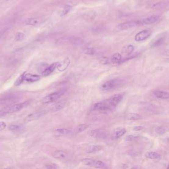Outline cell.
<instances>
[{"label": "cell", "mask_w": 169, "mask_h": 169, "mask_svg": "<svg viewBox=\"0 0 169 169\" xmlns=\"http://www.w3.org/2000/svg\"><path fill=\"white\" fill-rule=\"evenodd\" d=\"M66 104V101L62 100L59 101L56 103L54 105H53V107L51 109V110L53 112L59 111L63 108V107H65Z\"/></svg>", "instance_id": "cell-19"}, {"label": "cell", "mask_w": 169, "mask_h": 169, "mask_svg": "<svg viewBox=\"0 0 169 169\" xmlns=\"http://www.w3.org/2000/svg\"><path fill=\"white\" fill-rule=\"evenodd\" d=\"M9 129L13 131H20L23 130V127L22 125L17 124H11L9 127Z\"/></svg>", "instance_id": "cell-29"}, {"label": "cell", "mask_w": 169, "mask_h": 169, "mask_svg": "<svg viewBox=\"0 0 169 169\" xmlns=\"http://www.w3.org/2000/svg\"><path fill=\"white\" fill-rule=\"evenodd\" d=\"M146 156L148 158L151 159H156L160 158L161 157V155L157 152H148L146 154Z\"/></svg>", "instance_id": "cell-24"}, {"label": "cell", "mask_w": 169, "mask_h": 169, "mask_svg": "<svg viewBox=\"0 0 169 169\" xmlns=\"http://www.w3.org/2000/svg\"><path fill=\"white\" fill-rule=\"evenodd\" d=\"M7 1H9V0H7Z\"/></svg>", "instance_id": "cell-43"}, {"label": "cell", "mask_w": 169, "mask_h": 169, "mask_svg": "<svg viewBox=\"0 0 169 169\" xmlns=\"http://www.w3.org/2000/svg\"><path fill=\"white\" fill-rule=\"evenodd\" d=\"M138 137L134 135H128L126 138V140L128 142H134L138 140Z\"/></svg>", "instance_id": "cell-36"}, {"label": "cell", "mask_w": 169, "mask_h": 169, "mask_svg": "<svg viewBox=\"0 0 169 169\" xmlns=\"http://www.w3.org/2000/svg\"><path fill=\"white\" fill-rule=\"evenodd\" d=\"M88 127V125L86 124H79L77 127H76V128L74 130V132L76 134H77L79 132H82L83 131L87 129Z\"/></svg>", "instance_id": "cell-27"}, {"label": "cell", "mask_w": 169, "mask_h": 169, "mask_svg": "<svg viewBox=\"0 0 169 169\" xmlns=\"http://www.w3.org/2000/svg\"><path fill=\"white\" fill-rule=\"evenodd\" d=\"M127 132L126 128L123 127L118 128L114 130L113 133L112 138L114 139H117L123 136Z\"/></svg>", "instance_id": "cell-10"}, {"label": "cell", "mask_w": 169, "mask_h": 169, "mask_svg": "<svg viewBox=\"0 0 169 169\" xmlns=\"http://www.w3.org/2000/svg\"><path fill=\"white\" fill-rule=\"evenodd\" d=\"M49 111V109H46L35 111L34 112L28 115L24 120V122L25 123H28V122H32L33 120H37L39 118H41V117H42L44 115L46 114Z\"/></svg>", "instance_id": "cell-3"}, {"label": "cell", "mask_w": 169, "mask_h": 169, "mask_svg": "<svg viewBox=\"0 0 169 169\" xmlns=\"http://www.w3.org/2000/svg\"><path fill=\"white\" fill-rule=\"evenodd\" d=\"M151 34V31L150 30H144L139 32L135 36V40L137 41H143L146 39Z\"/></svg>", "instance_id": "cell-9"}, {"label": "cell", "mask_w": 169, "mask_h": 169, "mask_svg": "<svg viewBox=\"0 0 169 169\" xmlns=\"http://www.w3.org/2000/svg\"><path fill=\"white\" fill-rule=\"evenodd\" d=\"M84 52L86 54L93 55L95 53V51H94V49L93 48H86L85 49Z\"/></svg>", "instance_id": "cell-37"}, {"label": "cell", "mask_w": 169, "mask_h": 169, "mask_svg": "<svg viewBox=\"0 0 169 169\" xmlns=\"http://www.w3.org/2000/svg\"><path fill=\"white\" fill-rule=\"evenodd\" d=\"M155 131H156V133L159 135H163L166 132L165 129L161 127H158L156 128Z\"/></svg>", "instance_id": "cell-33"}, {"label": "cell", "mask_w": 169, "mask_h": 169, "mask_svg": "<svg viewBox=\"0 0 169 169\" xmlns=\"http://www.w3.org/2000/svg\"><path fill=\"white\" fill-rule=\"evenodd\" d=\"M121 82L120 79H114L107 81L101 85L100 88L102 91L110 90L120 84Z\"/></svg>", "instance_id": "cell-6"}, {"label": "cell", "mask_w": 169, "mask_h": 169, "mask_svg": "<svg viewBox=\"0 0 169 169\" xmlns=\"http://www.w3.org/2000/svg\"><path fill=\"white\" fill-rule=\"evenodd\" d=\"M48 67L47 63H41L39 64L36 67L37 71H38L39 73H42L43 71L46 69Z\"/></svg>", "instance_id": "cell-31"}, {"label": "cell", "mask_w": 169, "mask_h": 169, "mask_svg": "<svg viewBox=\"0 0 169 169\" xmlns=\"http://www.w3.org/2000/svg\"><path fill=\"white\" fill-rule=\"evenodd\" d=\"M52 155L54 158L63 161L67 160L69 157V155L67 152L63 150L55 151L53 152Z\"/></svg>", "instance_id": "cell-8"}, {"label": "cell", "mask_w": 169, "mask_h": 169, "mask_svg": "<svg viewBox=\"0 0 169 169\" xmlns=\"http://www.w3.org/2000/svg\"><path fill=\"white\" fill-rule=\"evenodd\" d=\"M57 63H52L50 66L48 67L46 69L43 71L42 74L43 76H47V75H50L51 74L53 73V71H54L56 68L57 67Z\"/></svg>", "instance_id": "cell-18"}, {"label": "cell", "mask_w": 169, "mask_h": 169, "mask_svg": "<svg viewBox=\"0 0 169 169\" xmlns=\"http://www.w3.org/2000/svg\"><path fill=\"white\" fill-rule=\"evenodd\" d=\"M43 21L44 20L40 17L32 18V19H28L26 20L25 23L27 25L36 26V25H39L40 24L42 23Z\"/></svg>", "instance_id": "cell-13"}, {"label": "cell", "mask_w": 169, "mask_h": 169, "mask_svg": "<svg viewBox=\"0 0 169 169\" xmlns=\"http://www.w3.org/2000/svg\"><path fill=\"white\" fill-rule=\"evenodd\" d=\"M142 25H143L142 20H138L136 21H128V22L120 24L118 25V29H120V30H124V29H128L130 28L133 27L142 26Z\"/></svg>", "instance_id": "cell-7"}, {"label": "cell", "mask_w": 169, "mask_h": 169, "mask_svg": "<svg viewBox=\"0 0 169 169\" xmlns=\"http://www.w3.org/2000/svg\"><path fill=\"white\" fill-rule=\"evenodd\" d=\"M134 49H135V47L134 46L131 45H127L123 48L122 51V54L124 55H130L132 53V52L134 51Z\"/></svg>", "instance_id": "cell-21"}, {"label": "cell", "mask_w": 169, "mask_h": 169, "mask_svg": "<svg viewBox=\"0 0 169 169\" xmlns=\"http://www.w3.org/2000/svg\"><path fill=\"white\" fill-rule=\"evenodd\" d=\"M143 128V127H142V126H138V127H135L133 128V130L137 131H142Z\"/></svg>", "instance_id": "cell-41"}, {"label": "cell", "mask_w": 169, "mask_h": 169, "mask_svg": "<svg viewBox=\"0 0 169 169\" xmlns=\"http://www.w3.org/2000/svg\"><path fill=\"white\" fill-rule=\"evenodd\" d=\"M99 62L102 65H107L110 63V59L108 57H103L101 58Z\"/></svg>", "instance_id": "cell-32"}, {"label": "cell", "mask_w": 169, "mask_h": 169, "mask_svg": "<svg viewBox=\"0 0 169 169\" xmlns=\"http://www.w3.org/2000/svg\"><path fill=\"white\" fill-rule=\"evenodd\" d=\"M121 59H122L121 55L119 53H115L112 56V57L111 59V62L114 64H117L120 62Z\"/></svg>", "instance_id": "cell-23"}, {"label": "cell", "mask_w": 169, "mask_h": 169, "mask_svg": "<svg viewBox=\"0 0 169 169\" xmlns=\"http://www.w3.org/2000/svg\"><path fill=\"white\" fill-rule=\"evenodd\" d=\"M71 7L70 5H66L65 6V8H64V10H63V12L62 16L63 15H65L66 14L68 13L69 11H70V9H71Z\"/></svg>", "instance_id": "cell-38"}, {"label": "cell", "mask_w": 169, "mask_h": 169, "mask_svg": "<svg viewBox=\"0 0 169 169\" xmlns=\"http://www.w3.org/2000/svg\"><path fill=\"white\" fill-rule=\"evenodd\" d=\"M89 135L92 137L97 138H104L106 136V133L100 130H92L89 132Z\"/></svg>", "instance_id": "cell-12"}, {"label": "cell", "mask_w": 169, "mask_h": 169, "mask_svg": "<svg viewBox=\"0 0 169 169\" xmlns=\"http://www.w3.org/2000/svg\"><path fill=\"white\" fill-rule=\"evenodd\" d=\"M101 149H102V147L100 146H91L88 148L87 152L88 153H92L98 152Z\"/></svg>", "instance_id": "cell-26"}, {"label": "cell", "mask_w": 169, "mask_h": 169, "mask_svg": "<svg viewBox=\"0 0 169 169\" xmlns=\"http://www.w3.org/2000/svg\"><path fill=\"white\" fill-rule=\"evenodd\" d=\"M70 63V60L69 58L65 59L63 61L57 64V67L58 70L59 71H63L67 69Z\"/></svg>", "instance_id": "cell-11"}, {"label": "cell", "mask_w": 169, "mask_h": 169, "mask_svg": "<svg viewBox=\"0 0 169 169\" xmlns=\"http://www.w3.org/2000/svg\"><path fill=\"white\" fill-rule=\"evenodd\" d=\"M45 166L47 169H57V168H59L58 166L57 165L54 164H47V165H46Z\"/></svg>", "instance_id": "cell-39"}, {"label": "cell", "mask_w": 169, "mask_h": 169, "mask_svg": "<svg viewBox=\"0 0 169 169\" xmlns=\"http://www.w3.org/2000/svg\"><path fill=\"white\" fill-rule=\"evenodd\" d=\"M154 95L157 98L160 99H166L169 98V93L160 90H155L154 91Z\"/></svg>", "instance_id": "cell-16"}, {"label": "cell", "mask_w": 169, "mask_h": 169, "mask_svg": "<svg viewBox=\"0 0 169 169\" xmlns=\"http://www.w3.org/2000/svg\"><path fill=\"white\" fill-rule=\"evenodd\" d=\"M70 131L67 128H59L53 131V135L56 137H61L69 135L70 133Z\"/></svg>", "instance_id": "cell-14"}, {"label": "cell", "mask_w": 169, "mask_h": 169, "mask_svg": "<svg viewBox=\"0 0 169 169\" xmlns=\"http://www.w3.org/2000/svg\"><path fill=\"white\" fill-rule=\"evenodd\" d=\"M97 111L101 114H110L112 112L113 108L109 106H106V105L104 104V102H103V104L102 106L99 107Z\"/></svg>", "instance_id": "cell-17"}, {"label": "cell", "mask_w": 169, "mask_h": 169, "mask_svg": "<svg viewBox=\"0 0 169 169\" xmlns=\"http://www.w3.org/2000/svg\"><path fill=\"white\" fill-rule=\"evenodd\" d=\"M27 105V102H25L23 103L13 105H11V106L9 105V106H7V107H5V108L1 110L4 115L7 114H11V113H13L20 111Z\"/></svg>", "instance_id": "cell-4"}, {"label": "cell", "mask_w": 169, "mask_h": 169, "mask_svg": "<svg viewBox=\"0 0 169 169\" xmlns=\"http://www.w3.org/2000/svg\"><path fill=\"white\" fill-rule=\"evenodd\" d=\"M6 32H7V31H6L5 29H4L3 31L0 32V40L1 39L3 38V36L6 33Z\"/></svg>", "instance_id": "cell-42"}, {"label": "cell", "mask_w": 169, "mask_h": 169, "mask_svg": "<svg viewBox=\"0 0 169 169\" xmlns=\"http://www.w3.org/2000/svg\"><path fill=\"white\" fill-rule=\"evenodd\" d=\"M25 35L22 32H17L15 36V41H23L24 39L25 38Z\"/></svg>", "instance_id": "cell-30"}, {"label": "cell", "mask_w": 169, "mask_h": 169, "mask_svg": "<svg viewBox=\"0 0 169 169\" xmlns=\"http://www.w3.org/2000/svg\"><path fill=\"white\" fill-rule=\"evenodd\" d=\"M22 98L20 93H9L5 94L0 98V105L3 106H9L19 102Z\"/></svg>", "instance_id": "cell-1"}, {"label": "cell", "mask_w": 169, "mask_h": 169, "mask_svg": "<svg viewBox=\"0 0 169 169\" xmlns=\"http://www.w3.org/2000/svg\"><path fill=\"white\" fill-rule=\"evenodd\" d=\"M40 77L38 75L26 74L24 75V81L28 82H34L39 80Z\"/></svg>", "instance_id": "cell-15"}, {"label": "cell", "mask_w": 169, "mask_h": 169, "mask_svg": "<svg viewBox=\"0 0 169 169\" xmlns=\"http://www.w3.org/2000/svg\"><path fill=\"white\" fill-rule=\"evenodd\" d=\"M102 104H103V102L95 103L94 105H93L92 107H91V110H93V111L97 110L99 109V107L102 106Z\"/></svg>", "instance_id": "cell-34"}, {"label": "cell", "mask_w": 169, "mask_h": 169, "mask_svg": "<svg viewBox=\"0 0 169 169\" xmlns=\"http://www.w3.org/2000/svg\"><path fill=\"white\" fill-rule=\"evenodd\" d=\"M81 162L84 165L94 167L96 160H93L92 159L84 158L81 160Z\"/></svg>", "instance_id": "cell-22"}, {"label": "cell", "mask_w": 169, "mask_h": 169, "mask_svg": "<svg viewBox=\"0 0 169 169\" xmlns=\"http://www.w3.org/2000/svg\"><path fill=\"white\" fill-rule=\"evenodd\" d=\"M66 91V90L65 89H63V90L52 93L51 94H49V95H47V96L45 97L42 99V103H49L55 102L56 101H57L58 99H59L61 96H62L63 95L65 94Z\"/></svg>", "instance_id": "cell-2"}, {"label": "cell", "mask_w": 169, "mask_h": 169, "mask_svg": "<svg viewBox=\"0 0 169 169\" xmlns=\"http://www.w3.org/2000/svg\"><path fill=\"white\" fill-rule=\"evenodd\" d=\"M105 165L104 163L103 162L101 161H96V163H95V165L94 166V168H102L104 167Z\"/></svg>", "instance_id": "cell-35"}, {"label": "cell", "mask_w": 169, "mask_h": 169, "mask_svg": "<svg viewBox=\"0 0 169 169\" xmlns=\"http://www.w3.org/2000/svg\"><path fill=\"white\" fill-rule=\"evenodd\" d=\"M127 119L129 120H139L142 119V117L139 114H135V113H130L127 115Z\"/></svg>", "instance_id": "cell-25"}, {"label": "cell", "mask_w": 169, "mask_h": 169, "mask_svg": "<svg viewBox=\"0 0 169 169\" xmlns=\"http://www.w3.org/2000/svg\"><path fill=\"white\" fill-rule=\"evenodd\" d=\"M123 95L121 94H117L111 97L109 99H107L104 104L107 105L106 106H109L111 108L116 107L123 99Z\"/></svg>", "instance_id": "cell-5"}, {"label": "cell", "mask_w": 169, "mask_h": 169, "mask_svg": "<svg viewBox=\"0 0 169 169\" xmlns=\"http://www.w3.org/2000/svg\"><path fill=\"white\" fill-rule=\"evenodd\" d=\"M26 72L23 73V74L21 75H20L19 77V78H17L15 81L14 83V85L16 86H19L20 84H21V83H23V81H24V75H25Z\"/></svg>", "instance_id": "cell-28"}, {"label": "cell", "mask_w": 169, "mask_h": 169, "mask_svg": "<svg viewBox=\"0 0 169 169\" xmlns=\"http://www.w3.org/2000/svg\"><path fill=\"white\" fill-rule=\"evenodd\" d=\"M158 19V16H154L141 20H142V25H143L144 24H149L155 23V22H156L157 20Z\"/></svg>", "instance_id": "cell-20"}, {"label": "cell", "mask_w": 169, "mask_h": 169, "mask_svg": "<svg viewBox=\"0 0 169 169\" xmlns=\"http://www.w3.org/2000/svg\"><path fill=\"white\" fill-rule=\"evenodd\" d=\"M6 124L3 122H0V131H2L5 128Z\"/></svg>", "instance_id": "cell-40"}]
</instances>
